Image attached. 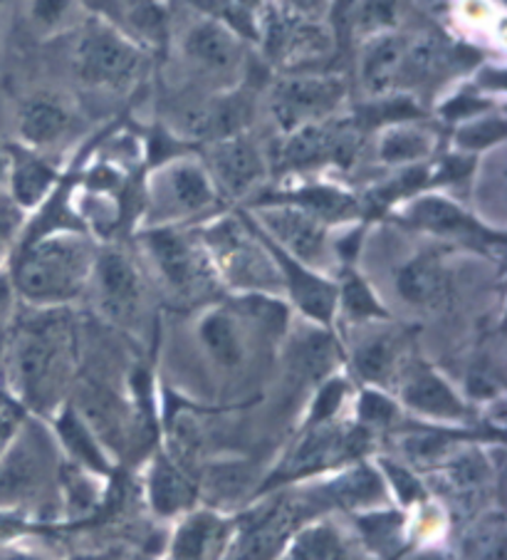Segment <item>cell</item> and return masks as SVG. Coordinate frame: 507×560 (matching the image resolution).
<instances>
[{
    "label": "cell",
    "instance_id": "cell-24",
    "mask_svg": "<svg viewBox=\"0 0 507 560\" xmlns=\"http://www.w3.org/2000/svg\"><path fill=\"white\" fill-rule=\"evenodd\" d=\"M403 365V340L397 332H374L354 348V370L369 385H384L401 375Z\"/></svg>",
    "mask_w": 507,
    "mask_h": 560
},
{
    "label": "cell",
    "instance_id": "cell-27",
    "mask_svg": "<svg viewBox=\"0 0 507 560\" xmlns=\"http://www.w3.org/2000/svg\"><path fill=\"white\" fill-rule=\"evenodd\" d=\"M199 338L211 358L223 368H238L243 362V335L228 311H209L201 317Z\"/></svg>",
    "mask_w": 507,
    "mask_h": 560
},
{
    "label": "cell",
    "instance_id": "cell-42",
    "mask_svg": "<svg viewBox=\"0 0 507 560\" xmlns=\"http://www.w3.org/2000/svg\"><path fill=\"white\" fill-rule=\"evenodd\" d=\"M13 301H15V291H13L11 273L0 270V320H5L8 313H11Z\"/></svg>",
    "mask_w": 507,
    "mask_h": 560
},
{
    "label": "cell",
    "instance_id": "cell-3",
    "mask_svg": "<svg viewBox=\"0 0 507 560\" xmlns=\"http://www.w3.org/2000/svg\"><path fill=\"white\" fill-rule=\"evenodd\" d=\"M72 74L82 88L121 95L144 78L149 55L139 40L105 18L84 23L72 40Z\"/></svg>",
    "mask_w": 507,
    "mask_h": 560
},
{
    "label": "cell",
    "instance_id": "cell-9",
    "mask_svg": "<svg viewBox=\"0 0 507 560\" xmlns=\"http://www.w3.org/2000/svg\"><path fill=\"white\" fill-rule=\"evenodd\" d=\"M248 217L272 244L303 266L319 270L330 258V231L313 213L283 201H258Z\"/></svg>",
    "mask_w": 507,
    "mask_h": 560
},
{
    "label": "cell",
    "instance_id": "cell-31",
    "mask_svg": "<svg viewBox=\"0 0 507 560\" xmlns=\"http://www.w3.org/2000/svg\"><path fill=\"white\" fill-rule=\"evenodd\" d=\"M399 3L397 0H350L346 25L362 40L381 33L397 31Z\"/></svg>",
    "mask_w": 507,
    "mask_h": 560
},
{
    "label": "cell",
    "instance_id": "cell-28",
    "mask_svg": "<svg viewBox=\"0 0 507 560\" xmlns=\"http://www.w3.org/2000/svg\"><path fill=\"white\" fill-rule=\"evenodd\" d=\"M149 499L162 516H174V513L189 509L193 501V487L174 464L158 459L152 476H149Z\"/></svg>",
    "mask_w": 507,
    "mask_h": 560
},
{
    "label": "cell",
    "instance_id": "cell-35",
    "mask_svg": "<svg viewBox=\"0 0 507 560\" xmlns=\"http://www.w3.org/2000/svg\"><path fill=\"white\" fill-rule=\"evenodd\" d=\"M356 417L364 429H387L397 424L399 405L391 397L384 395L381 389L366 387L356 402Z\"/></svg>",
    "mask_w": 507,
    "mask_h": 560
},
{
    "label": "cell",
    "instance_id": "cell-36",
    "mask_svg": "<svg viewBox=\"0 0 507 560\" xmlns=\"http://www.w3.org/2000/svg\"><path fill=\"white\" fill-rule=\"evenodd\" d=\"M381 476L384 481H387V489L393 491V497H397L403 506H413V503L424 501L426 499V489L424 483L416 479V474H413L409 466H401L399 462H381Z\"/></svg>",
    "mask_w": 507,
    "mask_h": 560
},
{
    "label": "cell",
    "instance_id": "cell-37",
    "mask_svg": "<svg viewBox=\"0 0 507 560\" xmlns=\"http://www.w3.org/2000/svg\"><path fill=\"white\" fill-rule=\"evenodd\" d=\"M471 553L475 560H505V526L500 513L473 530Z\"/></svg>",
    "mask_w": 507,
    "mask_h": 560
},
{
    "label": "cell",
    "instance_id": "cell-18",
    "mask_svg": "<svg viewBox=\"0 0 507 560\" xmlns=\"http://www.w3.org/2000/svg\"><path fill=\"white\" fill-rule=\"evenodd\" d=\"M307 511L303 501L280 499L252 513L238 538V560H275L299 530Z\"/></svg>",
    "mask_w": 507,
    "mask_h": 560
},
{
    "label": "cell",
    "instance_id": "cell-29",
    "mask_svg": "<svg viewBox=\"0 0 507 560\" xmlns=\"http://www.w3.org/2000/svg\"><path fill=\"white\" fill-rule=\"evenodd\" d=\"M342 311L359 323H374V320H387L389 313L384 311L379 298L366 285L362 276H356L354 270L346 268L342 276V283H337V311Z\"/></svg>",
    "mask_w": 507,
    "mask_h": 560
},
{
    "label": "cell",
    "instance_id": "cell-10",
    "mask_svg": "<svg viewBox=\"0 0 507 560\" xmlns=\"http://www.w3.org/2000/svg\"><path fill=\"white\" fill-rule=\"evenodd\" d=\"M201 162L221 196L246 199L266 184L270 174V154L248 132L215 139L203 144Z\"/></svg>",
    "mask_w": 507,
    "mask_h": 560
},
{
    "label": "cell",
    "instance_id": "cell-46",
    "mask_svg": "<svg viewBox=\"0 0 507 560\" xmlns=\"http://www.w3.org/2000/svg\"><path fill=\"white\" fill-rule=\"evenodd\" d=\"M97 3H109V0H97Z\"/></svg>",
    "mask_w": 507,
    "mask_h": 560
},
{
    "label": "cell",
    "instance_id": "cell-44",
    "mask_svg": "<svg viewBox=\"0 0 507 560\" xmlns=\"http://www.w3.org/2000/svg\"><path fill=\"white\" fill-rule=\"evenodd\" d=\"M0 560H43V558H35V556H27V553H21V550H11V548H0Z\"/></svg>",
    "mask_w": 507,
    "mask_h": 560
},
{
    "label": "cell",
    "instance_id": "cell-16",
    "mask_svg": "<svg viewBox=\"0 0 507 560\" xmlns=\"http://www.w3.org/2000/svg\"><path fill=\"white\" fill-rule=\"evenodd\" d=\"M252 229H256L260 241L270 250L272 260H275L280 280H283V291L290 293L293 303L317 325H332L334 315H337V283H332L330 278H325L319 270L307 268L299 264V260H295L293 256H287L283 248H278L275 244H272V241L256 226V223H252Z\"/></svg>",
    "mask_w": 507,
    "mask_h": 560
},
{
    "label": "cell",
    "instance_id": "cell-15",
    "mask_svg": "<svg viewBox=\"0 0 507 560\" xmlns=\"http://www.w3.org/2000/svg\"><path fill=\"white\" fill-rule=\"evenodd\" d=\"M78 127L80 115L70 100H64L62 95H50V92H37L17 109L15 144L48 154L50 149H58L68 142L78 132Z\"/></svg>",
    "mask_w": 507,
    "mask_h": 560
},
{
    "label": "cell",
    "instance_id": "cell-39",
    "mask_svg": "<svg viewBox=\"0 0 507 560\" xmlns=\"http://www.w3.org/2000/svg\"><path fill=\"white\" fill-rule=\"evenodd\" d=\"M344 397H346V385L342 380L325 382V385L319 387V392H317V399H315L313 417H309V422H313V424L332 422L334 415L340 412V407L344 405ZM313 424H309V427H313Z\"/></svg>",
    "mask_w": 507,
    "mask_h": 560
},
{
    "label": "cell",
    "instance_id": "cell-26",
    "mask_svg": "<svg viewBox=\"0 0 507 560\" xmlns=\"http://www.w3.org/2000/svg\"><path fill=\"white\" fill-rule=\"evenodd\" d=\"M325 491H327V497L340 503V506H344V509L377 506V503L387 499V493H389L384 476L366 464L354 466V469L342 474L340 479L327 483Z\"/></svg>",
    "mask_w": 507,
    "mask_h": 560
},
{
    "label": "cell",
    "instance_id": "cell-20",
    "mask_svg": "<svg viewBox=\"0 0 507 560\" xmlns=\"http://www.w3.org/2000/svg\"><path fill=\"white\" fill-rule=\"evenodd\" d=\"M8 154V179L5 186L11 191V201L21 211L37 209L55 191L60 182L58 166L48 154L33 152V149L13 144L5 149Z\"/></svg>",
    "mask_w": 507,
    "mask_h": 560
},
{
    "label": "cell",
    "instance_id": "cell-14",
    "mask_svg": "<svg viewBox=\"0 0 507 560\" xmlns=\"http://www.w3.org/2000/svg\"><path fill=\"white\" fill-rule=\"evenodd\" d=\"M50 466L48 439L40 429H17L0 454V509L25 503L40 491Z\"/></svg>",
    "mask_w": 507,
    "mask_h": 560
},
{
    "label": "cell",
    "instance_id": "cell-21",
    "mask_svg": "<svg viewBox=\"0 0 507 560\" xmlns=\"http://www.w3.org/2000/svg\"><path fill=\"white\" fill-rule=\"evenodd\" d=\"M397 293L406 305L438 307L450 295V273L436 254H418L397 270Z\"/></svg>",
    "mask_w": 507,
    "mask_h": 560
},
{
    "label": "cell",
    "instance_id": "cell-8",
    "mask_svg": "<svg viewBox=\"0 0 507 560\" xmlns=\"http://www.w3.org/2000/svg\"><path fill=\"white\" fill-rule=\"evenodd\" d=\"M142 244L168 293L196 298L211 285L215 273L209 254L189 233L176 226H152L142 236Z\"/></svg>",
    "mask_w": 507,
    "mask_h": 560
},
{
    "label": "cell",
    "instance_id": "cell-41",
    "mask_svg": "<svg viewBox=\"0 0 507 560\" xmlns=\"http://www.w3.org/2000/svg\"><path fill=\"white\" fill-rule=\"evenodd\" d=\"M23 422V412L17 409L11 399L0 397V454L5 452V446L13 442V436L17 434Z\"/></svg>",
    "mask_w": 507,
    "mask_h": 560
},
{
    "label": "cell",
    "instance_id": "cell-33",
    "mask_svg": "<svg viewBox=\"0 0 507 560\" xmlns=\"http://www.w3.org/2000/svg\"><path fill=\"white\" fill-rule=\"evenodd\" d=\"M58 432L62 436V442L68 444V450L78 456L84 466H90V469L95 471H107L105 456H102L97 442L92 439V432L72 409H68V412L58 419Z\"/></svg>",
    "mask_w": 507,
    "mask_h": 560
},
{
    "label": "cell",
    "instance_id": "cell-22",
    "mask_svg": "<svg viewBox=\"0 0 507 560\" xmlns=\"http://www.w3.org/2000/svg\"><path fill=\"white\" fill-rule=\"evenodd\" d=\"M260 201H283L293 203V207L313 213L319 221H325L327 226L337 221H350L362 211L359 199L352 191L340 189L334 184H305L297 189H287L283 194H270L262 196Z\"/></svg>",
    "mask_w": 507,
    "mask_h": 560
},
{
    "label": "cell",
    "instance_id": "cell-32",
    "mask_svg": "<svg viewBox=\"0 0 507 560\" xmlns=\"http://www.w3.org/2000/svg\"><path fill=\"white\" fill-rule=\"evenodd\" d=\"M456 444L458 436L453 432H444V429H418V432H409L399 439L406 462L416 466H440Z\"/></svg>",
    "mask_w": 507,
    "mask_h": 560
},
{
    "label": "cell",
    "instance_id": "cell-34",
    "mask_svg": "<svg viewBox=\"0 0 507 560\" xmlns=\"http://www.w3.org/2000/svg\"><path fill=\"white\" fill-rule=\"evenodd\" d=\"M356 524H359L366 546H372L374 550H389L391 546H397L401 540L403 518L399 516V513L372 511V513H364V516L356 518Z\"/></svg>",
    "mask_w": 507,
    "mask_h": 560
},
{
    "label": "cell",
    "instance_id": "cell-12",
    "mask_svg": "<svg viewBox=\"0 0 507 560\" xmlns=\"http://www.w3.org/2000/svg\"><path fill=\"white\" fill-rule=\"evenodd\" d=\"M369 450V434L359 424L354 429L334 427L332 422L313 424V429L299 439L297 446L280 466L272 481L305 479L309 474L325 471L330 466L352 464Z\"/></svg>",
    "mask_w": 507,
    "mask_h": 560
},
{
    "label": "cell",
    "instance_id": "cell-13",
    "mask_svg": "<svg viewBox=\"0 0 507 560\" xmlns=\"http://www.w3.org/2000/svg\"><path fill=\"white\" fill-rule=\"evenodd\" d=\"M399 219L409 229L434 233L440 238L471 241V244L503 246V236L473 219L458 201L436 191H421L403 201Z\"/></svg>",
    "mask_w": 507,
    "mask_h": 560
},
{
    "label": "cell",
    "instance_id": "cell-38",
    "mask_svg": "<svg viewBox=\"0 0 507 560\" xmlns=\"http://www.w3.org/2000/svg\"><path fill=\"white\" fill-rule=\"evenodd\" d=\"M74 0H31V21L37 31L55 35L70 21Z\"/></svg>",
    "mask_w": 507,
    "mask_h": 560
},
{
    "label": "cell",
    "instance_id": "cell-6",
    "mask_svg": "<svg viewBox=\"0 0 507 560\" xmlns=\"http://www.w3.org/2000/svg\"><path fill=\"white\" fill-rule=\"evenodd\" d=\"M178 58L211 92L236 90L248 68V48L236 27L219 18H199L178 35Z\"/></svg>",
    "mask_w": 507,
    "mask_h": 560
},
{
    "label": "cell",
    "instance_id": "cell-1",
    "mask_svg": "<svg viewBox=\"0 0 507 560\" xmlns=\"http://www.w3.org/2000/svg\"><path fill=\"white\" fill-rule=\"evenodd\" d=\"M78 335L64 307H33L8 345L11 382L27 407L50 409L72 377Z\"/></svg>",
    "mask_w": 507,
    "mask_h": 560
},
{
    "label": "cell",
    "instance_id": "cell-30",
    "mask_svg": "<svg viewBox=\"0 0 507 560\" xmlns=\"http://www.w3.org/2000/svg\"><path fill=\"white\" fill-rule=\"evenodd\" d=\"M287 560H346V546L334 526L315 524L293 536Z\"/></svg>",
    "mask_w": 507,
    "mask_h": 560
},
{
    "label": "cell",
    "instance_id": "cell-25",
    "mask_svg": "<svg viewBox=\"0 0 507 560\" xmlns=\"http://www.w3.org/2000/svg\"><path fill=\"white\" fill-rule=\"evenodd\" d=\"M507 122L503 109H491L483 115H475L471 119L453 125V135H450V149L460 156L477 159L481 154L493 152L495 147L505 142Z\"/></svg>",
    "mask_w": 507,
    "mask_h": 560
},
{
    "label": "cell",
    "instance_id": "cell-2",
    "mask_svg": "<svg viewBox=\"0 0 507 560\" xmlns=\"http://www.w3.org/2000/svg\"><path fill=\"white\" fill-rule=\"evenodd\" d=\"M97 246L82 231L31 233L11 270L13 291L31 307H64L90 288Z\"/></svg>",
    "mask_w": 507,
    "mask_h": 560
},
{
    "label": "cell",
    "instance_id": "cell-4",
    "mask_svg": "<svg viewBox=\"0 0 507 560\" xmlns=\"http://www.w3.org/2000/svg\"><path fill=\"white\" fill-rule=\"evenodd\" d=\"M201 244L209 254L213 273L223 276L231 285L248 295H275L283 291L275 260L252 229L248 213L209 223L201 233Z\"/></svg>",
    "mask_w": 507,
    "mask_h": 560
},
{
    "label": "cell",
    "instance_id": "cell-45",
    "mask_svg": "<svg viewBox=\"0 0 507 560\" xmlns=\"http://www.w3.org/2000/svg\"><path fill=\"white\" fill-rule=\"evenodd\" d=\"M5 179H8V154L0 149V189L5 186Z\"/></svg>",
    "mask_w": 507,
    "mask_h": 560
},
{
    "label": "cell",
    "instance_id": "cell-7",
    "mask_svg": "<svg viewBox=\"0 0 507 560\" xmlns=\"http://www.w3.org/2000/svg\"><path fill=\"white\" fill-rule=\"evenodd\" d=\"M221 194L201 156L178 154L158 162L146 182V203L154 226H174V221L201 217L219 207Z\"/></svg>",
    "mask_w": 507,
    "mask_h": 560
},
{
    "label": "cell",
    "instance_id": "cell-11",
    "mask_svg": "<svg viewBox=\"0 0 507 560\" xmlns=\"http://www.w3.org/2000/svg\"><path fill=\"white\" fill-rule=\"evenodd\" d=\"M90 285L95 288L99 313L109 323L134 328L142 320L144 311V283L142 273L125 250L97 248L95 268H92Z\"/></svg>",
    "mask_w": 507,
    "mask_h": 560
},
{
    "label": "cell",
    "instance_id": "cell-43",
    "mask_svg": "<svg viewBox=\"0 0 507 560\" xmlns=\"http://www.w3.org/2000/svg\"><path fill=\"white\" fill-rule=\"evenodd\" d=\"M23 530V521L13 516V513H8L5 509H0V544L8 538L17 536Z\"/></svg>",
    "mask_w": 507,
    "mask_h": 560
},
{
    "label": "cell",
    "instance_id": "cell-5",
    "mask_svg": "<svg viewBox=\"0 0 507 560\" xmlns=\"http://www.w3.org/2000/svg\"><path fill=\"white\" fill-rule=\"evenodd\" d=\"M346 102H350V82L337 72H283L268 92V112L280 135L340 117Z\"/></svg>",
    "mask_w": 507,
    "mask_h": 560
},
{
    "label": "cell",
    "instance_id": "cell-23",
    "mask_svg": "<svg viewBox=\"0 0 507 560\" xmlns=\"http://www.w3.org/2000/svg\"><path fill=\"white\" fill-rule=\"evenodd\" d=\"M231 526L211 511L189 516L176 530L174 560H219L228 546Z\"/></svg>",
    "mask_w": 507,
    "mask_h": 560
},
{
    "label": "cell",
    "instance_id": "cell-17",
    "mask_svg": "<svg viewBox=\"0 0 507 560\" xmlns=\"http://www.w3.org/2000/svg\"><path fill=\"white\" fill-rule=\"evenodd\" d=\"M372 147L377 164L397 172L434 162L440 149V135L421 117H403L374 129Z\"/></svg>",
    "mask_w": 507,
    "mask_h": 560
},
{
    "label": "cell",
    "instance_id": "cell-40",
    "mask_svg": "<svg viewBox=\"0 0 507 560\" xmlns=\"http://www.w3.org/2000/svg\"><path fill=\"white\" fill-rule=\"evenodd\" d=\"M23 211L15 203H0V260H3L15 244L17 233H21Z\"/></svg>",
    "mask_w": 507,
    "mask_h": 560
},
{
    "label": "cell",
    "instance_id": "cell-19",
    "mask_svg": "<svg viewBox=\"0 0 507 560\" xmlns=\"http://www.w3.org/2000/svg\"><path fill=\"white\" fill-rule=\"evenodd\" d=\"M401 399L413 412L436 422H463L468 407L458 392L424 362H406L401 370Z\"/></svg>",
    "mask_w": 507,
    "mask_h": 560
}]
</instances>
